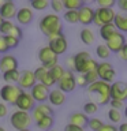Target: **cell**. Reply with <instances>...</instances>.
Returning <instances> with one entry per match:
<instances>
[{
    "mask_svg": "<svg viewBox=\"0 0 127 131\" xmlns=\"http://www.w3.org/2000/svg\"><path fill=\"white\" fill-rule=\"evenodd\" d=\"M40 30L47 37L61 34L63 33V25L61 19L57 14H47L40 20Z\"/></svg>",
    "mask_w": 127,
    "mask_h": 131,
    "instance_id": "6da1fadb",
    "label": "cell"
},
{
    "mask_svg": "<svg viewBox=\"0 0 127 131\" xmlns=\"http://www.w3.org/2000/svg\"><path fill=\"white\" fill-rule=\"evenodd\" d=\"M109 89H111V85L107 83V82H102L100 79H97L96 82L88 85V93L94 96L97 105H107L109 102V100H111Z\"/></svg>",
    "mask_w": 127,
    "mask_h": 131,
    "instance_id": "7a4b0ae2",
    "label": "cell"
},
{
    "mask_svg": "<svg viewBox=\"0 0 127 131\" xmlns=\"http://www.w3.org/2000/svg\"><path fill=\"white\" fill-rule=\"evenodd\" d=\"M96 74L97 78L102 82H107V83H112L115 82V77H116V71H115L113 66L109 63V61H101V63H97L96 67Z\"/></svg>",
    "mask_w": 127,
    "mask_h": 131,
    "instance_id": "3957f363",
    "label": "cell"
},
{
    "mask_svg": "<svg viewBox=\"0 0 127 131\" xmlns=\"http://www.w3.org/2000/svg\"><path fill=\"white\" fill-rule=\"evenodd\" d=\"M10 123L11 126L14 127L16 131L19 130H25V128H29L31 126V116L29 112H23V111H15L14 113L11 115L10 117Z\"/></svg>",
    "mask_w": 127,
    "mask_h": 131,
    "instance_id": "277c9868",
    "label": "cell"
},
{
    "mask_svg": "<svg viewBox=\"0 0 127 131\" xmlns=\"http://www.w3.org/2000/svg\"><path fill=\"white\" fill-rule=\"evenodd\" d=\"M48 38H49V44L47 47L51 49L56 56L66 53V51H67V48H68V42H67V38H66V36L63 33H61V34H56V36H51V37H48Z\"/></svg>",
    "mask_w": 127,
    "mask_h": 131,
    "instance_id": "5b68a950",
    "label": "cell"
},
{
    "mask_svg": "<svg viewBox=\"0 0 127 131\" xmlns=\"http://www.w3.org/2000/svg\"><path fill=\"white\" fill-rule=\"evenodd\" d=\"M23 90L19 88L18 85H8L6 83L4 86H2L0 89V98L4 102H8V104H14L16 102V98L19 97V94L22 93Z\"/></svg>",
    "mask_w": 127,
    "mask_h": 131,
    "instance_id": "8992f818",
    "label": "cell"
},
{
    "mask_svg": "<svg viewBox=\"0 0 127 131\" xmlns=\"http://www.w3.org/2000/svg\"><path fill=\"white\" fill-rule=\"evenodd\" d=\"M56 83H57V86H59V90H60V92H63L64 94L70 93V92H74V89L77 88L74 72L70 71V70H66L64 74H63V77H61Z\"/></svg>",
    "mask_w": 127,
    "mask_h": 131,
    "instance_id": "52a82bcc",
    "label": "cell"
},
{
    "mask_svg": "<svg viewBox=\"0 0 127 131\" xmlns=\"http://www.w3.org/2000/svg\"><path fill=\"white\" fill-rule=\"evenodd\" d=\"M109 96L111 100H118V101H126L127 98V85L124 81H115L111 83L109 89Z\"/></svg>",
    "mask_w": 127,
    "mask_h": 131,
    "instance_id": "ba28073f",
    "label": "cell"
},
{
    "mask_svg": "<svg viewBox=\"0 0 127 131\" xmlns=\"http://www.w3.org/2000/svg\"><path fill=\"white\" fill-rule=\"evenodd\" d=\"M38 59L41 61V64H43V67L49 70V68H52L53 66L57 64V59H59V56H56L48 47H43L38 51Z\"/></svg>",
    "mask_w": 127,
    "mask_h": 131,
    "instance_id": "9c48e42d",
    "label": "cell"
},
{
    "mask_svg": "<svg viewBox=\"0 0 127 131\" xmlns=\"http://www.w3.org/2000/svg\"><path fill=\"white\" fill-rule=\"evenodd\" d=\"M105 45H107V48L109 49L111 53H112V52L113 53H118L126 45V37H124V34L116 31V33H113V34L111 36L108 40H107V44Z\"/></svg>",
    "mask_w": 127,
    "mask_h": 131,
    "instance_id": "30bf717a",
    "label": "cell"
},
{
    "mask_svg": "<svg viewBox=\"0 0 127 131\" xmlns=\"http://www.w3.org/2000/svg\"><path fill=\"white\" fill-rule=\"evenodd\" d=\"M16 108H18V111H23V112H30V111L34 108L36 105V101L31 98L30 93L29 92H23L19 94V97L16 98V102H15Z\"/></svg>",
    "mask_w": 127,
    "mask_h": 131,
    "instance_id": "8fae6325",
    "label": "cell"
},
{
    "mask_svg": "<svg viewBox=\"0 0 127 131\" xmlns=\"http://www.w3.org/2000/svg\"><path fill=\"white\" fill-rule=\"evenodd\" d=\"M48 94H49V89L47 88V86H44L43 83H40V82H37V83L30 89L31 98L36 102H38V104L45 102V101L48 100Z\"/></svg>",
    "mask_w": 127,
    "mask_h": 131,
    "instance_id": "7c38bea8",
    "label": "cell"
},
{
    "mask_svg": "<svg viewBox=\"0 0 127 131\" xmlns=\"http://www.w3.org/2000/svg\"><path fill=\"white\" fill-rule=\"evenodd\" d=\"M33 112H31V120H40L41 117H44V116H53V109H52V106L47 104V102H41V104H36L34 105V108L31 109Z\"/></svg>",
    "mask_w": 127,
    "mask_h": 131,
    "instance_id": "4fadbf2b",
    "label": "cell"
},
{
    "mask_svg": "<svg viewBox=\"0 0 127 131\" xmlns=\"http://www.w3.org/2000/svg\"><path fill=\"white\" fill-rule=\"evenodd\" d=\"M37 83L34 74L30 70H23V71L19 72V79H18V86L22 90L25 89H31L33 86Z\"/></svg>",
    "mask_w": 127,
    "mask_h": 131,
    "instance_id": "5bb4252c",
    "label": "cell"
},
{
    "mask_svg": "<svg viewBox=\"0 0 127 131\" xmlns=\"http://www.w3.org/2000/svg\"><path fill=\"white\" fill-rule=\"evenodd\" d=\"M16 11H18V8H16L15 3L11 0H6L0 6V16L3 20H11L12 18H15Z\"/></svg>",
    "mask_w": 127,
    "mask_h": 131,
    "instance_id": "9a60e30c",
    "label": "cell"
},
{
    "mask_svg": "<svg viewBox=\"0 0 127 131\" xmlns=\"http://www.w3.org/2000/svg\"><path fill=\"white\" fill-rule=\"evenodd\" d=\"M94 16V10L90 6L83 4L79 10H78V23H82L83 26H88L93 22Z\"/></svg>",
    "mask_w": 127,
    "mask_h": 131,
    "instance_id": "2e32d148",
    "label": "cell"
},
{
    "mask_svg": "<svg viewBox=\"0 0 127 131\" xmlns=\"http://www.w3.org/2000/svg\"><path fill=\"white\" fill-rule=\"evenodd\" d=\"M94 16L98 19V22L102 25H107V23H112V20L115 18V11L112 8H101L98 7L96 11H94Z\"/></svg>",
    "mask_w": 127,
    "mask_h": 131,
    "instance_id": "e0dca14e",
    "label": "cell"
},
{
    "mask_svg": "<svg viewBox=\"0 0 127 131\" xmlns=\"http://www.w3.org/2000/svg\"><path fill=\"white\" fill-rule=\"evenodd\" d=\"M11 70H18V60L12 55H3L0 57V71L7 72Z\"/></svg>",
    "mask_w": 127,
    "mask_h": 131,
    "instance_id": "ac0fdd59",
    "label": "cell"
},
{
    "mask_svg": "<svg viewBox=\"0 0 127 131\" xmlns=\"http://www.w3.org/2000/svg\"><path fill=\"white\" fill-rule=\"evenodd\" d=\"M47 101H49L51 106L52 105L53 106H60L66 102V94L63 92H60L59 89H52V90H49Z\"/></svg>",
    "mask_w": 127,
    "mask_h": 131,
    "instance_id": "d6986e66",
    "label": "cell"
},
{
    "mask_svg": "<svg viewBox=\"0 0 127 131\" xmlns=\"http://www.w3.org/2000/svg\"><path fill=\"white\" fill-rule=\"evenodd\" d=\"M33 11H31V8H29V7H22V8H19L18 11H16V15H15V18L16 20L20 23V25H29L33 20Z\"/></svg>",
    "mask_w": 127,
    "mask_h": 131,
    "instance_id": "ffe728a7",
    "label": "cell"
},
{
    "mask_svg": "<svg viewBox=\"0 0 127 131\" xmlns=\"http://www.w3.org/2000/svg\"><path fill=\"white\" fill-rule=\"evenodd\" d=\"M70 123L68 124H72V126H77V127H81V128H85L88 126V120L89 117L86 116L83 112H74L70 115Z\"/></svg>",
    "mask_w": 127,
    "mask_h": 131,
    "instance_id": "44dd1931",
    "label": "cell"
},
{
    "mask_svg": "<svg viewBox=\"0 0 127 131\" xmlns=\"http://www.w3.org/2000/svg\"><path fill=\"white\" fill-rule=\"evenodd\" d=\"M112 25L115 26V29H116V31H122V34L127 31V18H126L124 15L115 14V18L112 20Z\"/></svg>",
    "mask_w": 127,
    "mask_h": 131,
    "instance_id": "7402d4cb",
    "label": "cell"
},
{
    "mask_svg": "<svg viewBox=\"0 0 127 131\" xmlns=\"http://www.w3.org/2000/svg\"><path fill=\"white\" fill-rule=\"evenodd\" d=\"M74 57V70L78 72L79 71V68H81V66L85 63L88 59H90V53L88 51H82V52H78L75 56H72Z\"/></svg>",
    "mask_w": 127,
    "mask_h": 131,
    "instance_id": "603a6c76",
    "label": "cell"
},
{
    "mask_svg": "<svg viewBox=\"0 0 127 131\" xmlns=\"http://www.w3.org/2000/svg\"><path fill=\"white\" fill-rule=\"evenodd\" d=\"M19 70H11V71L3 72V79L8 85H16L19 79Z\"/></svg>",
    "mask_w": 127,
    "mask_h": 131,
    "instance_id": "cb8c5ba5",
    "label": "cell"
},
{
    "mask_svg": "<svg viewBox=\"0 0 127 131\" xmlns=\"http://www.w3.org/2000/svg\"><path fill=\"white\" fill-rule=\"evenodd\" d=\"M79 38L85 45H92L94 42V33L89 27H83L79 33Z\"/></svg>",
    "mask_w": 127,
    "mask_h": 131,
    "instance_id": "d4e9b609",
    "label": "cell"
},
{
    "mask_svg": "<svg viewBox=\"0 0 127 131\" xmlns=\"http://www.w3.org/2000/svg\"><path fill=\"white\" fill-rule=\"evenodd\" d=\"M53 123H55V120H53V116H44V117H41L40 120H37L36 124H37V127H38V128H41V130L49 131V130L52 128Z\"/></svg>",
    "mask_w": 127,
    "mask_h": 131,
    "instance_id": "484cf974",
    "label": "cell"
},
{
    "mask_svg": "<svg viewBox=\"0 0 127 131\" xmlns=\"http://www.w3.org/2000/svg\"><path fill=\"white\" fill-rule=\"evenodd\" d=\"M113 33H116V29H115V26L112 23H107V25H102V26L100 27V36L102 40H108L111 36L113 34Z\"/></svg>",
    "mask_w": 127,
    "mask_h": 131,
    "instance_id": "4316f807",
    "label": "cell"
},
{
    "mask_svg": "<svg viewBox=\"0 0 127 131\" xmlns=\"http://www.w3.org/2000/svg\"><path fill=\"white\" fill-rule=\"evenodd\" d=\"M83 4L82 0H63V7L67 11H78Z\"/></svg>",
    "mask_w": 127,
    "mask_h": 131,
    "instance_id": "83f0119b",
    "label": "cell"
},
{
    "mask_svg": "<svg viewBox=\"0 0 127 131\" xmlns=\"http://www.w3.org/2000/svg\"><path fill=\"white\" fill-rule=\"evenodd\" d=\"M96 67H97V61L94 60V59H88L85 61L83 64L81 66V68H79V74H85V72H89V71H93V70H96Z\"/></svg>",
    "mask_w": 127,
    "mask_h": 131,
    "instance_id": "f1b7e54d",
    "label": "cell"
},
{
    "mask_svg": "<svg viewBox=\"0 0 127 131\" xmlns=\"http://www.w3.org/2000/svg\"><path fill=\"white\" fill-rule=\"evenodd\" d=\"M64 71H66V70H64L63 67H61V66H59V64L53 66L52 68H49V70H48L49 75H51V77L53 78V79H55V82H57V81H59L61 77H63Z\"/></svg>",
    "mask_w": 127,
    "mask_h": 131,
    "instance_id": "f546056e",
    "label": "cell"
},
{
    "mask_svg": "<svg viewBox=\"0 0 127 131\" xmlns=\"http://www.w3.org/2000/svg\"><path fill=\"white\" fill-rule=\"evenodd\" d=\"M96 55L100 57V59H102L104 61H107V59L111 56V52H109V49L107 48L105 44H100V45L96 48Z\"/></svg>",
    "mask_w": 127,
    "mask_h": 131,
    "instance_id": "4dcf8cb0",
    "label": "cell"
},
{
    "mask_svg": "<svg viewBox=\"0 0 127 131\" xmlns=\"http://www.w3.org/2000/svg\"><path fill=\"white\" fill-rule=\"evenodd\" d=\"M30 7L36 11H43L47 7H49V2L48 0H31L30 2Z\"/></svg>",
    "mask_w": 127,
    "mask_h": 131,
    "instance_id": "1f68e13d",
    "label": "cell"
},
{
    "mask_svg": "<svg viewBox=\"0 0 127 131\" xmlns=\"http://www.w3.org/2000/svg\"><path fill=\"white\" fill-rule=\"evenodd\" d=\"M102 124H104V123H102L101 119L92 117V119H89V120H88V126H86V127H89L92 131H98L102 127Z\"/></svg>",
    "mask_w": 127,
    "mask_h": 131,
    "instance_id": "d6a6232c",
    "label": "cell"
},
{
    "mask_svg": "<svg viewBox=\"0 0 127 131\" xmlns=\"http://www.w3.org/2000/svg\"><path fill=\"white\" fill-rule=\"evenodd\" d=\"M98 111V105L94 101H89L83 105V113L88 116V115H94Z\"/></svg>",
    "mask_w": 127,
    "mask_h": 131,
    "instance_id": "836d02e7",
    "label": "cell"
},
{
    "mask_svg": "<svg viewBox=\"0 0 127 131\" xmlns=\"http://www.w3.org/2000/svg\"><path fill=\"white\" fill-rule=\"evenodd\" d=\"M63 18L68 23H78V11H66Z\"/></svg>",
    "mask_w": 127,
    "mask_h": 131,
    "instance_id": "e575fe53",
    "label": "cell"
},
{
    "mask_svg": "<svg viewBox=\"0 0 127 131\" xmlns=\"http://www.w3.org/2000/svg\"><path fill=\"white\" fill-rule=\"evenodd\" d=\"M108 119L112 123H119L123 119V115L120 111H116V109H109L108 111Z\"/></svg>",
    "mask_w": 127,
    "mask_h": 131,
    "instance_id": "d590c367",
    "label": "cell"
},
{
    "mask_svg": "<svg viewBox=\"0 0 127 131\" xmlns=\"http://www.w3.org/2000/svg\"><path fill=\"white\" fill-rule=\"evenodd\" d=\"M12 26H14V23H12L11 20H3V22L0 23V33H2V36H8L10 34Z\"/></svg>",
    "mask_w": 127,
    "mask_h": 131,
    "instance_id": "8d00e7d4",
    "label": "cell"
},
{
    "mask_svg": "<svg viewBox=\"0 0 127 131\" xmlns=\"http://www.w3.org/2000/svg\"><path fill=\"white\" fill-rule=\"evenodd\" d=\"M82 77H83V79H85V82H86V86L90 85V83H93V82H96V81L98 79V78H97V74H96V70L82 74Z\"/></svg>",
    "mask_w": 127,
    "mask_h": 131,
    "instance_id": "74e56055",
    "label": "cell"
},
{
    "mask_svg": "<svg viewBox=\"0 0 127 131\" xmlns=\"http://www.w3.org/2000/svg\"><path fill=\"white\" fill-rule=\"evenodd\" d=\"M33 74H34L36 81H37V82H41V79H43V78L48 74V70L45 68V67H43V66H40L38 68H36L34 71H33Z\"/></svg>",
    "mask_w": 127,
    "mask_h": 131,
    "instance_id": "f35d334b",
    "label": "cell"
},
{
    "mask_svg": "<svg viewBox=\"0 0 127 131\" xmlns=\"http://www.w3.org/2000/svg\"><path fill=\"white\" fill-rule=\"evenodd\" d=\"M3 38H4V42H6V45L8 47V49L16 48L19 45V40H16L11 36H3Z\"/></svg>",
    "mask_w": 127,
    "mask_h": 131,
    "instance_id": "ab89813d",
    "label": "cell"
},
{
    "mask_svg": "<svg viewBox=\"0 0 127 131\" xmlns=\"http://www.w3.org/2000/svg\"><path fill=\"white\" fill-rule=\"evenodd\" d=\"M49 6L52 7V11H55V12H60V11L64 10L63 0H52V2L49 3Z\"/></svg>",
    "mask_w": 127,
    "mask_h": 131,
    "instance_id": "60d3db41",
    "label": "cell"
},
{
    "mask_svg": "<svg viewBox=\"0 0 127 131\" xmlns=\"http://www.w3.org/2000/svg\"><path fill=\"white\" fill-rule=\"evenodd\" d=\"M8 36L14 37V38H16V40H20V38H22V29H20L19 26H16V25H14Z\"/></svg>",
    "mask_w": 127,
    "mask_h": 131,
    "instance_id": "b9f144b4",
    "label": "cell"
},
{
    "mask_svg": "<svg viewBox=\"0 0 127 131\" xmlns=\"http://www.w3.org/2000/svg\"><path fill=\"white\" fill-rule=\"evenodd\" d=\"M40 83H43L44 86H47V88L49 89V88H52V86L55 85L56 82H55V79H53V78H52L51 75H49V72H48L47 75H45V77L43 78V79H41V82H40Z\"/></svg>",
    "mask_w": 127,
    "mask_h": 131,
    "instance_id": "7bdbcfd3",
    "label": "cell"
},
{
    "mask_svg": "<svg viewBox=\"0 0 127 131\" xmlns=\"http://www.w3.org/2000/svg\"><path fill=\"white\" fill-rule=\"evenodd\" d=\"M97 3H98V7L101 8H112L116 4L115 0H98Z\"/></svg>",
    "mask_w": 127,
    "mask_h": 131,
    "instance_id": "ee69618b",
    "label": "cell"
},
{
    "mask_svg": "<svg viewBox=\"0 0 127 131\" xmlns=\"http://www.w3.org/2000/svg\"><path fill=\"white\" fill-rule=\"evenodd\" d=\"M108 104L111 105V108L112 109H116V111H120L124 108V102L123 101H118V100H109Z\"/></svg>",
    "mask_w": 127,
    "mask_h": 131,
    "instance_id": "f6af8a7d",
    "label": "cell"
},
{
    "mask_svg": "<svg viewBox=\"0 0 127 131\" xmlns=\"http://www.w3.org/2000/svg\"><path fill=\"white\" fill-rule=\"evenodd\" d=\"M10 49H8V47L6 45V42H4V38L3 36H0V53H7Z\"/></svg>",
    "mask_w": 127,
    "mask_h": 131,
    "instance_id": "bcb514c9",
    "label": "cell"
},
{
    "mask_svg": "<svg viewBox=\"0 0 127 131\" xmlns=\"http://www.w3.org/2000/svg\"><path fill=\"white\" fill-rule=\"evenodd\" d=\"M7 112H8V108L4 102H0V119L2 117H6L7 116Z\"/></svg>",
    "mask_w": 127,
    "mask_h": 131,
    "instance_id": "7dc6e473",
    "label": "cell"
},
{
    "mask_svg": "<svg viewBox=\"0 0 127 131\" xmlns=\"http://www.w3.org/2000/svg\"><path fill=\"white\" fill-rule=\"evenodd\" d=\"M118 55H119V57H120L122 60H124V61L127 60V45H124V47L118 52Z\"/></svg>",
    "mask_w": 127,
    "mask_h": 131,
    "instance_id": "c3c4849f",
    "label": "cell"
},
{
    "mask_svg": "<svg viewBox=\"0 0 127 131\" xmlns=\"http://www.w3.org/2000/svg\"><path fill=\"white\" fill-rule=\"evenodd\" d=\"M98 131H118V128L113 124H102V127Z\"/></svg>",
    "mask_w": 127,
    "mask_h": 131,
    "instance_id": "681fc988",
    "label": "cell"
},
{
    "mask_svg": "<svg viewBox=\"0 0 127 131\" xmlns=\"http://www.w3.org/2000/svg\"><path fill=\"white\" fill-rule=\"evenodd\" d=\"M64 131H85V128H81V127H77L72 124H67L64 127Z\"/></svg>",
    "mask_w": 127,
    "mask_h": 131,
    "instance_id": "f907efd6",
    "label": "cell"
},
{
    "mask_svg": "<svg viewBox=\"0 0 127 131\" xmlns=\"http://www.w3.org/2000/svg\"><path fill=\"white\" fill-rule=\"evenodd\" d=\"M75 83L79 85L81 88H85V86H86V82H85V79H83V77H82V74H81L78 78H75Z\"/></svg>",
    "mask_w": 127,
    "mask_h": 131,
    "instance_id": "816d5d0a",
    "label": "cell"
},
{
    "mask_svg": "<svg viewBox=\"0 0 127 131\" xmlns=\"http://www.w3.org/2000/svg\"><path fill=\"white\" fill-rule=\"evenodd\" d=\"M66 64L70 67V71H72V70H74V57L72 56L67 57V59H66Z\"/></svg>",
    "mask_w": 127,
    "mask_h": 131,
    "instance_id": "f5cc1de1",
    "label": "cell"
},
{
    "mask_svg": "<svg viewBox=\"0 0 127 131\" xmlns=\"http://www.w3.org/2000/svg\"><path fill=\"white\" fill-rule=\"evenodd\" d=\"M118 6L122 8V11H127V0H119Z\"/></svg>",
    "mask_w": 127,
    "mask_h": 131,
    "instance_id": "db71d44e",
    "label": "cell"
},
{
    "mask_svg": "<svg viewBox=\"0 0 127 131\" xmlns=\"http://www.w3.org/2000/svg\"><path fill=\"white\" fill-rule=\"evenodd\" d=\"M118 131H127V124H126V123H122V124L119 126Z\"/></svg>",
    "mask_w": 127,
    "mask_h": 131,
    "instance_id": "11a10c76",
    "label": "cell"
},
{
    "mask_svg": "<svg viewBox=\"0 0 127 131\" xmlns=\"http://www.w3.org/2000/svg\"><path fill=\"white\" fill-rule=\"evenodd\" d=\"M19 131H31L30 128H25V130H19Z\"/></svg>",
    "mask_w": 127,
    "mask_h": 131,
    "instance_id": "9f6ffc18",
    "label": "cell"
},
{
    "mask_svg": "<svg viewBox=\"0 0 127 131\" xmlns=\"http://www.w3.org/2000/svg\"><path fill=\"white\" fill-rule=\"evenodd\" d=\"M0 131H6V128H4V127H2V126H0Z\"/></svg>",
    "mask_w": 127,
    "mask_h": 131,
    "instance_id": "6f0895ef",
    "label": "cell"
},
{
    "mask_svg": "<svg viewBox=\"0 0 127 131\" xmlns=\"http://www.w3.org/2000/svg\"><path fill=\"white\" fill-rule=\"evenodd\" d=\"M3 22V19H2V16H0V23H2Z\"/></svg>",
    "mask_w": 127,
    "mask_h": 131,
    "instance_id": "680465c9",
    "label": "cell"
},
{
    "mask_svg": "<svg viewBox=\"0 0 127 131\" xmlns=\"http://www.w3.org/2000/svg\"><path fill=\"white\" fill-rule=\"evenodd\" d=\"M2 4H3V2H2V0H0V6H2Z\"/></svg>",
    "mask_w": 127,
    "mask_h": 131,
    "instance_id": "91938a15",
    "label": "cell"
},
{
    "mask_svg": "<svg viewBox=\"0 0 127 131\" xmlns=\"http://www.w3.org/2000/svg\"><path fill=\"white\" fill-rule=\"evenodd\" d=\"M49 131H51V130H49ZM52 131H55V130H52Z\"/></svg>",
    "mask_w": 127,
    "mask_h": 131,
    "instance_id": "94428289",
    "label": "cell"
}]
</instances>
